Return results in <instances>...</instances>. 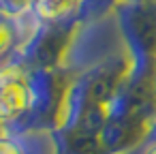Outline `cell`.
I'll list each match as a JSON object with an SVG mask.
<instances>
[{
    "mask_svg": "<svg viewBox=\"0 0 156 154\" xmlns=\"http://www.w3.org/2000/svg\"><path fill=\"white\" fill-rule=\"evenodd\" d=\"M26 86L17 77H2L0 81V120L15 118L26 107Z\"/></svg>",
    "mask_w": 156,
    "mask_h": 154,
    "instance_id": "obj_1",
    "label": "cell"
},
{
    "mask_svg": "<svg viewBox=\"0 0 156 154\" xmlns=\"http://www.w3.org/2000/svg\"><path fill=\"white\" fill-rule=\"evenodd\" d=\"M0 154H20V152L15 150V145L7 143V141H0Z\"/></svg>",
    "mask_w": 156,
    "mask_h": 154,
    "instance_id": "obj_2",
    "label": "cell"
}]
</instances>
